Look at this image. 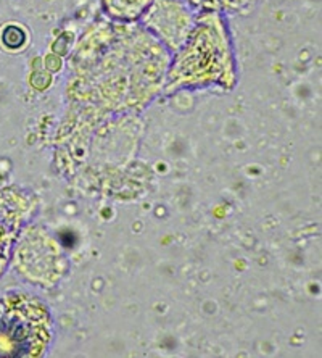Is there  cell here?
Listing matches in <instances>:
<instances>
[{"label": "cell", "instance_id": "277c9868", "mask_svg": "<svg viewBox=\"0 0 322 358\" xmlns=\"http://www.w3.org/2000/svg\"><path fill=\"white\" fill-rule=\"evenodd\" d=\"M12 262L18 275L42 289L55 287L70 270L60 242L44 228L31 223L21 229Z\"/></svg>", "mask_w": 322, "mask_h": 358}, {"label": "cell", "instance_id": "7a4b0ae2", "mask_svg": "<svg viewBox=\"0 0 322 358\" xmlns=\"http://www.w3.org/2000/svg\"><path fill=\"white\" fill-rule=\"evenodd\" d=\"M237 81L235 49L224 15L197 13L187 39L171 55L163 92L170 96L207 87L229 92Z\"/></svg>", "mask_w": 322, "mask_h": 358}, {"label": "cell", "instance_id": "3957f363", "mask_svg": "<svg viewBox=\"0 0 322 358\" xmlns=\"http://www.w3.org/2000/svg\"><path fill=\"white\" fill-rule=\"evenodd\" d=\"M50 308L29 292L0 296V358H39L54 342Z\"/></svg>", "mask_w": 322, "mask_h": 358}, {"label": "cell", "instance_id": "52a82bcc", "mask_svg": "<svg viewBox=\"0 0 322 358\" xmlns=\"http://www.w3.org/2000/svg\"><path fill=\"white\" fill-rule=\"evenodd\" d=\"M105 15L116 23H139L152 0H100Z\"/></svg>", "mask_w": 322, "mask_h": 358}, {"label": "cell", "instance_id": "ba28073f", "mask_svg": "<svg viewBox=\"0 0 322 358\" xmlns=\"http://www.w3.org/2000/svg\"><path fill=\"white\" fill-rule=\"evenodd\" d=\"M195 13L214 12L221 15L245 13L258 0H186Z\"/></svg>", "mask_w": 322, "mask_h": 358}, {"label": "cell", "instance_id": "8992f818", "mask_svg": "<svg viewBox=\"0 0 322 358\" xmlns=\"http://www.w3.org/2000/svg\"><path fill=\"white\" fill-rule=\"evenodd\" d=\"M38 208L34 194L20 187L0 189V278L12 262L17 239Z\"/></svg>", "mask_w": 322, "mask_h": 358}, {"label": "cell", "instance_id": "6da1fadb", "mask_svg": "<svg viewBox=\"0 0 322 358\" xmlns=\"http://www.w3.org/2000/svg\"><path fill=\"white\" fill-rule=\"evenodd\" d=\"M171 54L140 23L94 24L70 62L66 96L76 118L144 112L163 92Z\"/></svg>", "mask_w": 322, "mask_h": 358}, {"label": "cell", "instance_id": "5b68a950", "mask_svg": "<svg viewBox=\"0 0 322 358\" xmlns=\"http://www.w3.org/2000/svg\"><path fill=\"white\" fill-rule=\"evenodd\" d=\"M195 15L186 0H152L139 23L173 55L187 39Z\"/></svg>", "mask_w": 322, "mask_h": 358}]
</instances>
